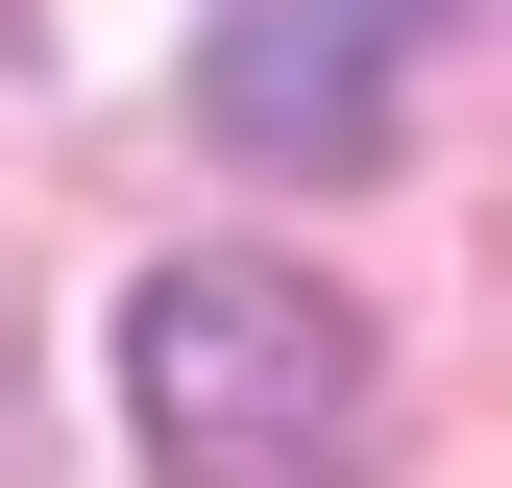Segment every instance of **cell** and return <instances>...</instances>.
Here are the masks:
<instances>
[{
	"label": "cell",
	"instance_id": "obj_1",
	"mask_svg": "<svg viewBox=\"0 0 512 488\" xmlns=\"http://www.w3.org/2000/svg\"><path fill=\"white\" fill-rule=\"evenodd\" d=\"M122 415H147V464H342L366 440V318L317 269H147L122 293Z\"/></svg>",
	"mask_w": 512,
	"mask_h": 488
},
{
	"label": "cell",
	"instance_id": "obj_2",
	"mask_svg": "<svg viewBox=\"0 0 512 488\" xmlns=\"http://www.w3.org/2000/svg\"><path fill=\"white\" fill-rule=\"evenodd\" d=\"M439 25L464 0H196V122L244 171H391L415 147V74H439Z\"/></svg>",
	"mask_w": 512,
	"mask_h": 488
},
{
	"label": "cell",
	"instance_id": "obj_3",
	"mask_svg": "<svg viewBox=\"0 0 512 488\" xmlns=\"http://www.w3.org/2000/svg\"><path fill=\"white\" fill-rule=\"evenodd\" d=\"M25 49H49V0H0V74H25Z\"/></svg>",
	"mask_w": 512,
	"mask_h": 488
}]
</instances>
